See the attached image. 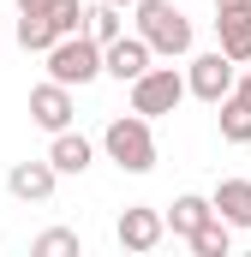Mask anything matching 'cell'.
Instances as JSON below:
<instances>
[{
	"instance_id": "cell-1",
	"label": "cell",
	"mask_w": 251,
	"mask_h": 257,
	"mask_svg": "<svg viewBox=\"0 0 251 257\" xmlns=\"http://www.w3.org/2000/svg\"><path fill=\"white\" fill-rule=\"evenodd\" d=\"M42 60H48V78H60V84H72V90H84L90 78L108 72V48H102L90 30H78V36H60Z\"/></svg>"
},
{
	"instance_id": "cell-2",
	"label": "cell",
	"mask_w": 251,
	"mask_h": 257,
	"mask_svg": "<svg viewBox=\"0 0 251 257\" xmlns=\"http://www.w3.org/2000/svg\"><path fill=\"white\" fill-rule=\"evenodd\" d=\"M132 12H138V36H144L156 54H168V60L191 54V18L174 0H138Z\"/></svg>"
},
{
	"instance_id": "cell-3",
	"label": "cell",
	"mask_w": 251,
	"mask_h": 257,
	"mask_svg": "<svg viewBox=\"0 0 251 257\" xmlns=\"http://www.w3.org/2000/svg\"><path fill=\"white\" fill-rule=\"evenodd\" d=\"M102 150H108V162H114L120 174H150V168H156V138H150V120H144V114L108 120Z\"/></svg>"
},
{
	"instance_id": "cell-4",
	"label": "cell",
	"mask_w": 251,
	"mask_h": 257,
	"mask_svg": "<svg viewBox=\"0 0 251 257\" xmlns=\"http://www.w3.org/2000/svg\"><path fill=\"white\" fill-rule=\"evenodd\" d=\"M186 96H191V84L180 78V72H174V66H150V72L132 84V114L156 120V114H174Z\"/></svg>"
},
{
	"instance_id": "cell-5",
	"label": "cell",
	"mask_w": 251,
	"mask_h": 257,
	"mask_svg": "<svg viewBox=\"0 0 251 257\" xmlns=\"http://www.w3.org/2000/svg\"><path fill=\"white\" fill-rule=\"evenodd\" d=\"M186 84L197 102H209V108H221L227 96H233V84H239V60H227L221 48L215 54H197V60L186 66Z\"/></svg>"
},
{
	"instance_id": "cell-6",
	"label": "cell",
	"mask_w": 251,
	"mask_h": 257,
	"mask_svg": "<svg viewBox=\"0 0 251 257\" xmlns=\"http://www.w3.org/2000/svg\"><path fill=\"white\" fill-rule=\"evenodd\" d=\"M114 239H120L126 251H156V245L168 239V215L150 209V203H126L120 221H114Z\"/></svg>"
},
{
	"instance_id": "cell-7",
	"label": "cell",
	"mask_w": 251,
	"mask_h": 257,
	"mask_svg": "<svg viewBox=\"0 0 251 257\" xmlns=\"http://www.w3.org/2000/svg\"><path fill=\"white\" fill-rule=\"evenodd\" d=\"M72 114H78V108H72V84L48 78V84H36V90H30V120L48 132V138L72 126Z\"/></svg>"
},
{
	"instance_id": "cell-8",
	"label": "cell",
	"mask_w": 251,
	"mask_h": 257,
	"mask_svg": "<svg viewBox=\"0 0 251 257\" xmlns=\"http://www.w3.org/2000/svg\"><path fill=\"white\" fill-rule=\"evenodd\" d=\"M54 180H60L54 162H12L6 192L18 197V203H48V197H54Z\"/></svg>"
},
{
	"instance_id": "cell-9",
	"label": "cell",
	"mask_w": 251,
	"mask_h": 257,
	"mask_svg": "<svg viewBox=\"0 0 251 257\" xmlns=\"http://www.w3.org/2000/svg\"><path fill=\"white\" fill-rule=\"evenodd\" d=\"M156 60V48L144 42V36H120V42H108V78H120V84H138L144 72Z\"/></svg>"
},
{
	"instance_id": "cell-10",
	"label": "cell",
	"mask_w": 251,
	"mask_h": 257,
	"mask_svg": "<svg viewBox=\"0 0 251 257\" xmlns=\"http://www.w3.org/2000/svg\"><path fill=\"white\" fill-rule=\"evenodd\" d=\"M48 162H54L60 174H84V168L96 162V144H90L84 132L66 126V132H54V144H48Z\"/></svg>"
},
{
	"instance_id": "cell-11",
	"label": "cell",
	"mask_w": 251,
	"mask_h": 257,
	"mask_svg": "<svg viewBox=\"0 0 251 257\" xmlns=\"http://www.w3.org/2000/svg\"><path fill=\"white\" fill-rule=\"evenodd\" d=\"M203 221H215V197H197V192H186V197H174V209H168V233H180V239H191Z\"/></svg>"
},
{
	"instance_id": "cell-12",
	"label": "cell",
	"mask_w": 251,
	"mask_h": 257,
	"mask_svg": "<svg viewBox=\"0 0 251 257\" xmlns=\"http://www.w3.org/2000/svg\"><path fill=\"white\" fill-rule=\"evenodd\" d=\"M215 30H221V54L227 60H251V6H239V12H215Z\"/></svg>"
},
{
	"instance_id": "cell-13",
	"label": "cell",
	"mask_w": 251,
	"mask_h": 257,
	"mask_svg": "<svg viewBox=\"0 0 251 257\" xmlns=\"http://www.w3.org/2000/svg\"><path fill=\"white\" fill-rule=\"evenodd\" d=\"M54 42H60L54 12H18V48H24V54H48Z\"/></svg>"
},
{
	"instance_id": "cell-14",
	"label": "cell",
	"mask_w": 251,
	"mask_h": 257,
	"mask_svg": "<svg viewBox=\"0 0 251 257\" xmlns=\"http://www.w3.org/2000/svg\"><path fill=\"white\" fill-rule=\"evenodd\" d=\"M215 215L233 221V227H251V180H221L215 186Z\"/></svg>"
},
{
	"instance_id": "cell-15",
	"label": "cell",
	"mask_w": 251,
	"mask_h": 257,
	"mask_svg": "<svg viewBox=\"0 0 251 257\" xmlns=\"http://www.w3.org/2000/svg\"><path fill=\"white\" fill-rule=\"evenodd\" d=\"M186 245H191L197 257H227V251H233V221H221V215H215V221H203Z\"/></svg>"
},
{
	"instance_id": "cell-16",
	"label": "cell",
	"mask_w": 251,
	"mask_h": 257,
	"mask_svg": "<svg viewBox=\"0 0 251 257\" xmlns=\"http://www.w3.org/2000/svg\"><path fill=\"white\" fill-rule=\"evenodd\" d=\"M221 138L227 144H251V102L245 96H227L221 102Z\"/></svg>"
},
{
	"instance_id": "cell-17",
	"label": "cell",
	"mask_w": 251,
	"mask_h": 257,
	"mask_svg": "<svg viewBox=\"0 0 251 257\" xmlns=\"http://www.w3.org/2000/svg\"><path fill=\"white\" fill-rule=\"evenodd\" d=\"M90 36H96L102 48L126 36V18H120V6H114V0H102V6H90Z\"/></svg>"
},
{
	"instance_id": "cell-18",
	"label": "cell",
	"mask_w": 251,
	"mask_h": 257,
	"mask_svg": "<svg viewBox=\"0 0 251 257\" xmlns=\"http://www.w3.org/2000/svg\"><path fill=\"white\" fill-rule=\"evenodd\" d=\"M36 257H78L84 245H78V233L72 227H48V233H36V245H30Z\"/></svg>"
},
{
	"instance_id": "cell-19",
	"label": "cell",
	"mask_w": 251,
	"mask_h": 257,
	"mask_svg": "<svg viewBox=\"0 0 251 257\" xmlns=\"http://www.w3.org/2000/svg\"><path fill=\"white\" fill-rule=\"evenodd\" d=\"M54 24H60V36H78V30H90V6H78V0H60V6H54Z\"/></svg>"
},
{
	"instance_id": "cell-20",
	"label": "cell",
	"mask_w": 251,
	"mask_h": 257,
	"mask_svg": "<svg viewBox=\"0 0 251 257\" xmlns=\"http://www.w3.org/2000/svg\"><path fill=\"white\" fill-rule=\"evenodd\" d=\"M60 0H18V12H54Z\"/></svg>"
},
{
	"instance_id": "cell-21",
	"label": "cell",
	"mask_w": 251,
	"mask_h": 257,
	"mask_svg": "<svg viewBox=\"0 0 251 257\" xmlns=\"http://www.w3.org/2000/svg\"><path fill=\"white\" fill-rule=\"evenodd\" d=\"M239 6H251V0H215V12H239Z\"/></svg>"
},
{
	"instance_id": "cell-22",
	"label": "cell",
	"mask_w": 251,
	"mask_h": 257,
	"mask_svg": "<svg viewBox=\"0 0 251 257\" xmlns=\"http://www.w3.org/2000/svg\"><path fill=\"white\" fill-rule=\"evenodd\" d=\"M233 96H245V102H251V72L239 78V84H233Z\"/></svg>"
},
{
	"instance_id": "cell-23",
	"label": "cell",
	"mask_w": 251,
	"mask_h": 257,
	"mask_svg": "<svg viewBox=\"0 0 251 257\" xmlns=\"http://www.w3.org/2000/svg\"><path fill=\"white\" fill-rule=\"evenodd\" d=\"M114 6H138V0H114Z\"/></svg>"
}]
</instances>
